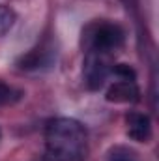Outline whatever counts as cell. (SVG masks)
Returning a JSON list of instances; mask_svg holds the SVG:
<instances>
[{"instance_id": "obj_1", "label": "cell", "mask_w": 159, "mask_h": 161, "mask_svg": "<svg viewBox=\"0 0 159 161\" xmlns=\"http://www.w3.org/2000/svg\"><path fill=\"white\" fill-rule=\"evenodd\" d=\"M45 161H86L88 133L75 118H52L45 125Z\"/></svg>"}, {"instance_id": "obj_2", "label": "cell", "mask_w": 159, "mask_h": 161, "mask_svg": "<svg viewBox=\"0 0 159 161\" xmlns=\"http://www.w3.org/2000/svg\"><path fill=\"white\" fill-rule=\"evenodd\" d=\"M125 43V30L112 21H92L82 30V49L114 56Z\"/></svg>"}, {"instance_id": "obj_3", "label": "cell", "mask_w": 159, "mask_h": 161, "mask_svg": "<svg viewBox=\"0 0 159 161\" xmlns=\"http://www.w3.org/2000/svg\"><path fill=\"white\" fill-rule=\"evenodd\" d=\"M114 56H107L101 53H92L84 51V60H82V77L88 90H99L105 80L111 77L112 66H114Z\"/></svg>"}, {"instance_id": "obj_4", "label": "cell", "mask_w": 159, "mask_h": 161, "mask_svg": "<svg viewBox=\"0 0 159 161\" xmlns=\"http://www.w3.org/2000/svg\"><path fill=\"white\" fill-rule=\"evenodd\" d=\"M56 56H58V51L54 47V41L43 40L17 60V68L23 71H45L54 66Z\"/></svg>"}, {"instance_id": "obj_5", "label": "cell", "mask_w": 159, "mask_h": 161, "mask_svg": "<svg viewBox=\"0 0 159 161\" xmlns=\"http://www.w3.org/2000/svg\"><path fill=\"white\" fill-rule=\"evenodd\" d=\"M105 99L111 103H137L140 99V90L137 86V80L116 79L107 88Z\"/></svg>"}, {"instance_id": "obj_6", "label": "cell", "mask_w": 159, "mask_h": 161, "mask_svg": "<svg viewBox=\"0 0 159 161\" xmlns=\"http://www.w3.org/2000/svg\"><path fill=\"white\" fill-rule=\"evenodd\" d=\"M125 129L127 137L137 142H148L152 139V120L144 113L131 111L125 114Z\"/></svg>"}, {"instance_id": "obj_7", "label": "cell", "mask_w": 159, "mask_h": 161, "mask_svg": "<svg viewBox=\"0 0 159 161\" xmlns=\"http://www.w3.org/2000/svg\"><path fill=\"white\" fill-rule=\"evenodd\" d=\"M25 97V92L13 84H8L0 79V107H9L19 103Z\"/></svg>"}, {"instance_id": "obj_8", "label": "cell", "mask_w": 159, "mask_h": 161, "mask_svg": "<svg viewBox=\"0 0 159 161\" xmlns=\"http://www.w3.org/2000/svg\"><path fill=\"white\" fill-rule=\"evenodd\" d=\"M15 21H17L15 11H13L11 8H8V6H2V4H0V38H4V36L13 28Z\"/></svg>"}, {"instance_id": "obj_9", "label": "cell", "mask_w": 159, "mask_h": 161, "mask_svg": "<svg viewBox=\"0 0 159 161\" xmlns=\"http://www.w3.org/2000/svg\"><path fill=\"white\" fill-rule=\"evenodd\" d=\"M107 161H139V156L135 150H131L127 146H114V148H111Z\"/></svg>"}, {"instance_id": "obj_10", "label": "cell", "mask_w": 159, "mask_h": 161, "mask_svg": "<svg viewBox=\"0 0 159 161\" xmlns=\"http://www.w3.org/2000/svg\"><path fill=\"white\" fill-rule=\"evenodd\" d=\"M0 137H2V129H0Z\"/></svg>"}]
</instances>
